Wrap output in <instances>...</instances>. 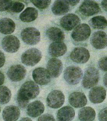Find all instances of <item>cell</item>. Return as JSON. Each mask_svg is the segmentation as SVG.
<instances>
[{
  "mask_svg": "<svg viewBox=\"0 0 107 121\" xmlns=\"http://www.w3.org/2000/svg\"><path fill=\"white\" fill-rule=\"evenodd\" d=\"M39 93L40 88L37 84L33 81H28L22 85L18 91L17 95L29 101V100L35 99Z\"/></svg>",
  "mask_w": 107,
  "mask_h": 121,
  "instance_id": "1",
  "label": "cell"
},
{
  "mask_svg": "<svg viewBox=\"0 0 107 121\" xmlns=\"http://www.w3.org/2000/svg\"><path fill=\"white\" fill-rule=\"evenodd\" d=\"M99 73L98 70L95 67H91L85 71L82 81L83 87L90 89L95 86L99 81Z\"/></svg>",
  "mask_w": 107,
  "mask_h": 121,
  "instance_id": "2",
  "label": "cell"
},
{
  "mask_svg": "<svg viewBox=\"0 0 107 121\" xmlns=\"http://www.w3.org/2000/svg\"><path fill=\"white\" fill-rule=\"evenodd\" d=\"M83 74L82 70L81 68L73 65L66 69L64 73V77L68 84L74 85L80 82L82 77Z\"/></svg>",
  "mask_w": 107,
  "mask_h": 121,
  "instance_id": "3",
  "label": "cell"
},
{
  "mask_svg": "<svg viewBox=\"0 0 107 121\" xmlns=\"http://www.w3.org/2000/svg\"><path fill=\"white\" fill-rule=\"evenodd\" d=\"M24 42L27 45H34L39 43L41 35L38 30L35 27H29L23 29L21 34Z\"/></svg>",
  "mask_w": 107,
  "mask_h": 121,
  "instance_id": "4",
  "label": "cell"
},
{
  "mask_svg": "<svg viewBox=\"0 0 107 121\" xmlns=\"http://www.w3.org/2000/svg\"><path fill=\"white\" fill-rule=\"evenodd\" d=\"M42 58V53L36 48H31L27 50L22 55V63L27 66H33L40 61Z\"/></svg>",
  "mask_w": 107,
  "mask_h": 121,
  "instance_id": "5",
  "label": "cell"
},
{
  "mask_svg": "<svg viewBox=\"0 0 107 121\" xmlns=\"http://www.w3.org/2000/svg\"><path fill=\"white\" fill-rule=\"evenodd\" d=\"M91 28L87 24H79L74 29L71 33V37L76 42H83L87 40L91 35Z\"/></svg>",
  "mask_w": 107,
  "mask_h": 121,
  "instance_id": "6",
  "label": "cell"
},
{
  "mask_svg": "<svg viewBox=\"0 0 107 121\" xmlns=\"http://www.w3.org/2000/svg\"><path fill=\"white\" fill-rule=\"evenodd\" d=\"M79 12L85 17H91L101 12L99 5L93 0H85L79 7Z\"/></svg>",
  "mask_w": 107,
  "mask_h": 121,
  "instance_id": "7",
  "label": "cell"
},
{
  "mask_svg": "<svg viewBox=\"0 0 107 121\" xmlns=\"http://www.w3.org/2000/svg\"><path fill=\"white\" fill-rule=\"evenodd\" d=\"M46 102L47 105L50 108L55 109L59 108L64 103V95L61 91L54 90L48 95Z\"/></svg>",
  "mask_w": 107,
  "mask_h": 121,
  "instance_id": "8",
  "label": "cell"
},
{
  "mask_svg": "<svg viewBox=\"0 0 107 121\" xmlns=\"http://www.w3.org/2000/svg\"><path fill=\"white\" fill-rule=\"evenodd\" d=\"M70 58L74 63L84 64L87 63L90 57L89 52L84 47L75 48L70 53Z\"/></svg>",
  "mask_w": 107,
  "mask_h": 121,
  "instance_id": "9",
  "label": "cell"
},
{
  "mask_svg": "<svg viewBox=\"0 0 107 121\" xmlns=\"http://www.w3.org/2000/svg\"><path fill=\"white\" fill-rule=\"evenodd\" d=\"M3 49L7 52L14 53L18 50L20 43V40L16 36L8 35L3 38L2 42Z\"/></svg>",
  "mask_w": 107,
  "mask_h": 121,
  "instance_id": "10",
  "label": "cell"
},
{
  "mask_svg": "<svg viewBox=\"0 0 107 121\" xmlns=\"http://www.w3.org/2000/svg\"><path fill=\"white\" fill-rule=\"evenodd\" d=\"M26 72V70L23 65H15L10 67L7 72V75L12 81L17 82L25 78Z\"/></svg>",
  "mask_w": 107,
  "mask_h": 121,
  "instance_id": "11",
  "label": "cell"
},
{
  "mask_svg": "<svg viewBox=\"0 0 107 121\" xmlns=\"http://www.w3.org/2000/svg\"><path fill=\"white\" fill-rule=\"evenodd\" d=\"M81 23V20L77 15L69 13L61 19L60 25L66 31H71Z\"/></svg>",
  "mask_w": 107,
  "mask_h": 121,
  "instance_id": "12",
  "label": "cell"
},
{
  "mask_svg": "<svg viewBox=\"0 0 107 121\" xmlns=\"http://www.w3.org/2000/svg\"><path fill=\"white\" fill-rule=\"evenodd\" d=\"M90 42L95 48L104 49L107 47V35L102 30L95 32L92 34Z\"/></svg>",
  "mask_w": 107,
  "mask_h": 121,
  "instance_id": "13",
  "label": "cell"
},
{
  "mask_svg": "<svg viewBox=\"0 0 107 121\" xmlns=\"http://www.w3.org/2000/svg\"><path fill=\"white\" fill-rule=\"evenodd\" d=\"M32 77L35 82L40 85H47L51 81V75L47 70L43 67L34 69L32 72Z\"/></svg>",
  "mask_w": 107,
  "mask_h": 121,
  "instance_id": "14",
  "label": "cell"
},
{
  "mask_svg": "<svg viewBox=\"0 0 107 121\" xmlns=\"http://www.w3.org/2000/svg\"><path fill=\"white\" fill-rule=\"evenodd\" d=\"M63 64L58 59L52 58L49 60L47 65V70L53 78L59 76L63 70Z\"/></svg>",
  "mask_w": 107,
  "mask_h": 121,
  "instance_id": "15",
  "label": "cell"
},
{
  "mask_svg": "<svg viewBox=\"0 0 107 121\" xmlns=\"http://www.w3.org/2000/svg\"><path fill=\"white\" fill-rule=\"evenodd\" d=\"M106 90L101 86L92 88L89 93V99L91 103L99 104L102 103L106 98Z\"/></svg>",
  "mask_w": 107,
  "mask_h": 121,
  "instance_id": "16",
  "label": "cell"
},
{
  "mask_svg": "<svg viewBox=\"0 0 107 121\" xmlns=\"http://www.w3.org/2000/svg\"><path fill=\"white\" fill-rule=\"evenodd\" d=\"M68 100L71 105L76 108L85 106L87 102L85 95L80 92H74L71 93L69 97Z\"/></svg>",
  "mask_w": 107,
  "mask_h": 121,
  "instance_id": "17",
  "label": "cell"
},
{
  "mask_svg": "<svg viewBox=\"0 0 107 121\" xmlns=\"http://www.w3.org/2000/svg\"><path fill=\"white\" fill-rule=\"evenodd\" d=\"M20 115V110L18 107L10 105L4 108L2 117L4 121H16Z\"/></svg>",
  "mask_w": 107,
  "mask_h": 121,
  "instance_id": "18",
  "label": "cell"
},
{
  "mask_svg": "<svg viewBox=\"0 0 107 121\" xmlns=\"http://www.w3.org/2000/svg\"><path fill=\"white\" fill-rule=\"evenodd\" d=\"M67 48L66 45L63 42H54L49 46L48 52L52 56H61L66 53Z\"/></svg>",
  "mask_w": 107,
  "mask_h": 121,
  "instance_id": "19",
  "label": "cell"
},
{
  "mask_svg": "<svg viewBox=\"0 0 107 121\" xmlns=\"http://www.w3.org/2000/svg\"><path fill=\"white\" fill-rule=\"evenodd\" d=\"M45 109V106L43 103L40 101H35L28 105L27 114L32 118L37 117L44 112Z\"/></svg>",
  "mask_w": 107,
  "mask_h": 121,
  "instance_id": "20",
  "label": "cell"
},
{
  "mask_svg": "<svg viewBox=\"0 0 107 121\" xmlns=\"http://www.w3.org/2000/svg\"><path fill=\"white\" fill-rule=\"evenodd\" d=\"M70 6L67 0H56L53 4L52 11L55 15L60 16L68 13L70 10Z\"/></svg>",
  "mask_w": 107,
  "mask_h": 121,
  "instance_id": "21",
  "label": "cell"
},
{
  "mask_svg": "<svg viewBox=\"0 0 107 121\" xmlns=\"http://www.w3.org/2000/svg\"><path fill=\"white\" fill-rule=\"evenodd\" d=\"M75 112L72 107L65 106L58 111L57 118L60 121H71L75 117Z\"/></svg>",
  "mask_w": 107,
  "mask_h": 121,
  "instance_id": "22",
  "label": "cell"
},
{
  "mask_svg": "<svg viewBox=\"0 0 107 121\" xmlns=\"http://www.w3.org/2000/svg\"><path fill=\"white\" fill-rule=\"evenodd\" d=\"M15 24L13 20L4 18L0 20V32L5 35L11 34L15 29Z\"/></svg>",
  "mask_w": 107,
  "mask_h": 121,
  "instance_id": "23",
  "label": "cell"
},
{
  "mask_svg": "<svg viewBox=\"0 0 107 121\" xmlns=\"http://www.w3.org/2000/svg\"><path fill=\"white\" fill-rule=\"evenodd\" d=\"M48 38L54 42H62L64 40V33L60 29L57 27H51L46 31Z\"/></svg>",
  "mask_w": 107,
  "mask_h": 121,
  "instance_id": "24",
  "label": "cell"
},
{
  "mask_svg": "<svg viewBox=\"0 0 107 121\" xmlns=\"http://www.w3.org/2000/svg\"><path fill=\"white\" fill-rule=\"evenodd\" d=\"M38 13L37 9L33 7H27L21 13L20 18L22 22H33L38 17Z\"/></svg>",
  "mask_w": 107,
  "mask_h": 121,
  "instance_id": "25",
  "label": "cell"
},
{
  "mask_svg": "<svg viewBox=\"0 0 107 121\" xmlns=\"http://www.w3.org/2000/svg\"><path fill=\"white\" fill-rule=\"evenodd\" d=\"M95 116V110L90 107L81 108L78 114V118L81 121H93Z\"/></svg>",
  "mask_w": 107,
  "mask_h": 121,
  "instance_id": "26",
  "label": "cell"
},
{
  "mask_svg": "<svg viewBox=\"0 0 107 121\" xmlns=\"http://www.w3.org/2000/svg\"><path fill=\"white\" fill-rule=\"evenodd\" d=\"M89 24L92 28L104 29L107 27V20L104 16H95L89 21Z\"/></svg>",
  "mask_w": 107,
  "mask_h": 121,
  "instance_id": "27",
  "label": "cell"
},
{
  "mask_svg": "<svg viewBox=\"0 0 107 121\" xmlns=\"http://www.w3.org/2000/svg\"><path fill=\"white\" fill-rule=\"evenodd\" d=\"M11 91L5 86H0V104H5L8 103L11 99Z\"/></svg>",
  "mask_w": 107,
  "mask_h": 121,
  "instance_id": "28",
  "label": "cell"
},
{
  "mask_svg": "<svg viewBox=\"0 0 107 121\" xmlns=\"http://www.w3.org/2000/svg\"><path fill=\"white\" fill-rule=\"evenodd\" d=\"M25 5L21 2L18 1H13L8 11L13 13H19L25 8Z\"/></svg>",
  "mask_w": 107,
  "mask_h": 121,
  "instance_id": "29",
  "label": "cell"
},
{
  "mask_svg": "<svg viewBox=\"0 0 107 121\" xmlns=\"http://www.w3.org/2000/svg\"><path fill=\"white\" fill-rule=\"evenodd\" d=\"M32 4L41 10L46 9L51 4V0H31Z\"/></svg>",
  "mask_w": 107,
  "mask_h": 121,
  "instance_id": "30",
  "label": "cell"
},
{
  "mask_svg": "<svg viewBox=\"0 0 107 121\" xmlns=\"http://www.w3.org/2000/svg\"><path fill=\"white\" fill-rule=\"evenodd\" d=\"M99 68L103 71H107V56L103 57L99 60L98 62Z\"/></svg>",
  "mask_w": 107,
  "mask_h": 121,
  "instance_id": "31",
  "label": "cell"
},
{
  "mask_svg": "<svg viewBox=\"0 0 107 121\" xmlns=\"http://www.w3.org/2000/svg\"><path fill=\"white\" fill-rule=\"evenodd\" d=\"M12 2V0H0V11L8 10Z\"/></svg>",
  "mask_w": 107,
  "mask_h": 121,
  "instance_id": "32",
  "label": "cell"
},
{
  "mask_svg": "<svg viewBox=\"0 0 107 121\" xmlns=\"http://www.w3.org/2000/svg\"><path fill=\"white\" fill-rule=\"evenodd\" d=\"M17 103L20 108H26L28 105L29 101L21 98L19 96H17Z\"/></svg>",
  "mask_w": 107,
  "mask_h": 121,
  "instance_id": "33",
  "label": "cell"
},
{
  "mask_svg": "<svg viewBox=\"0 0 107 121\" xmlns=\"http://www.w3.org/2000/svg\"><path fill=\"white\" fill-rule=\"evenodd\" d=\"M98 119L99 121H107V107L99 112Z\"/></svg>",
  "mask_w": 107,
  "mask_h": 121,
  "instance_id": "34",
  "label": "cell"
},
{
  "mask_svg": "<svg viewBox=\"0 0 107 121\" xmlns=\"http://www.w3.org/2000/svg\"><path fill=\"white\" fill-rule=\"evenodd\" d=\"M37 121H56L53 115L50 114H45L41 115Z\"/></svg>",
  "mask_w": 107,
  "mask_h": 121,
  "instance_id": "35",
  "label": "cell"
},
{
  "mask_svg": "<svg viewBox=\"0 0 107 121\" xmlns=\"http://www.w3.org/2000/svg\"><path fill=\"white\" fill-rule=\"evenodd\" d=\"M5 61V57L3 52L0 50V68L3 66Z\"/></svg>",
  "mask_w": 107,
  "mask_h": 121,
  "instance_id": "36",
  "label": "cell"
},
{
  "mask_svg": "<svg viewBox=\"0 0 107 121\" xmlns=\"http://www.w3.org/2000/svg\"><path fill=\"white\" fill-rule=\"evenodd\" d=\"M67 2L71 6H75L79 2V0H67Z\"/></svg>",
  "mask_w": 107,
  "mask_h": 121,
  "instance_id": "37",
  "label": "cell"
},
{
  "mask_svg": "<svg viewBox=\"0 0 107 121\" xmlns=\"http://www.w3.org/2000/svg\"><path fill=\"white\" fill-rule=\"evenodd\" d=\"M101 7L104 11L107 12V0H103L101 2Z\"/></svg>",
  "mask_w": 107,
  "mask_h": 121,
  "instance_id": "38",
  "label": "cell"
},
{
  "mask_svg": "<svg viewBox=\"0 0 107 121\" xmlns=\"http://www.w3.org/2000/svg\"><path fill=\"white\" fill-rule=\"evenodd\" d=\"M5 80V76L2 72L0 71V86L3 85Z\"/></svg>",
  "mask_w": 107,
  "mask_h": 121,
  "instance_id": "39",
  "label": "cell"
},
{
  "mask_svg": "<svg viewBox=\"0 0 107 121\" xmlns=\"http://www.w3.org/2000/svg\"><path fill=\"white\" fill-rule=\"evenodd\" d=\"M103 82L104 86L107 88V72L104 76Z\"/></svg>",
  "mask_w": 107,
  "mask_h": 121,
  "instance_id": "40",
  "label": "cell"
},
{
  "mask_svg": "<svg viewBox=\"0 0 107 121\" xmlns=\"http://www.w3.org/2000/svg\"><path fill=\"white\" fill-rule=\"evenodd\" d=\"M20 121H32L31 119L29 118H27V117H25V118H24L21 119Z\"/></svg>",
  "mask_w": 107,
  "mask_h": 121,
  "instance_id": "41",
  "label": "cell"
},
{
  "mask_svg": "<svg viewBox=\"0 0 107 121\" xmlns=\"http://www.w3.org/2000/svg\"><path fill=\"white\" fill-rule=\"evenodd\" d=\"M0 111H1V108H0Z\"/></svg>",
  "mask_w": 107,
  "mask_h": 121,
  "instance_id": "42",
  "label": "cell"
},
{
  "mask_svg": "<svg viewBox=\"0 0 107 121\" xmlns=\"http://www.w3.org/2000/svg\"><path fill=\"white\" fill-rule=\"evenodd\" d=\"M59 121V120H58V121Z\"/></svg>",
  "mask_w": 107,
  "mask_h": 121,
  "instance_id": "43",
  "label": "cell"
}]
</instances>
